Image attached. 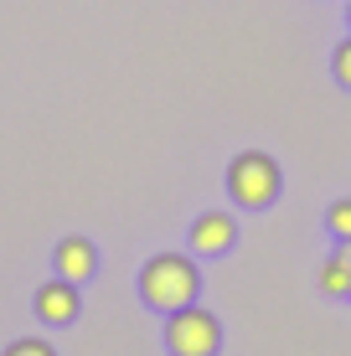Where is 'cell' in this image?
I'll list each match as a JSON object with an SVG mask.
<instances>
[{
    "label": "cell",
    "mask_w": 351,
    "mask_h": 356,
    "mask_svg": "<svg viewBox=\"0 0 351 356\" xmlns=\"http://www.w3.org/2000/svg\"><path fill=\"white\" fill-rule=\"evenodd\" d=\"M0 356H57V351H52V341H42V336H21V341H10Z\"/></svg>",
    "instance_id": "9"
},
{
    "label": "cell",
    "mask_w": 351,
    "mask_h": 356,
    "mask_svg": "<svg viewBox=\"0 0 351 356\" xmlns=\"http://www.w3.org/2000/svg\"><path fill=\"white\" fill-rule=\"evenodd\" d=\"M346 26H351V0H346Z\"/></svg>",
    "instance_id": "11"
},
{
    "label": "cell",
    "mask_w": 351,
    "mask_h": 356,
    "mask_svg": "<svg viewBox=\"0 0 351 356\" xmlns=\"http://www.w3.org/2000/svg\"><path fill=\"white\" fill-rule=\"evenodd\" d=\"M165 351L171 356H217L222 351V325L202 305H181L165 315Z\"/></svg>",
    "instance_id": "3"
},
{
    "label": "cell",
    "mask_w": 351,
    "mask_h": 356,
    "mask_svg": "<svg viewBox=\"0 0 351 356\" xmlns=\"http://www.w3.org/2000/svg\"><path fill=\"white\" fill-rule=\"evenodd\" d=\"M279 161L263 150H243L233 155V165H227V196H233V207H243V212H263V207L279 202Z\"/></svg>",
    "instance_id": "2"
},
{
    "label": "cell",
    "mask_w": 351,
    "mask_h": 356,
    "mask_svg": "<svg viewBox=\"0 0 351 356\" xmlns=\"http://www.w3.org/2000/svg\"><path fill=\"white\" fill-rule=\"evenodd\" d=\"M233 243H238L233 212H202L197 222H191V253H202V259H217V253H227Z\"/></svg>",
    "instance_id": "6"
},
{
    "label": "cell",
    "mask_w": 351,
    "mask_h": 356,
    "mask_svg": "<svg viewBox=\"0 0 351 356\" xmlns=\"http://www.w3.org/2000/svg\"><path fill=\"white\" fill-rule=\"evenodd\" d=\"M341 248H346V253H351V243H341Z\"/></svg>",
    "instance_id": "12"
},
{
    "label": "cell",
    "mask_w": 351,
    "mask_h": 356,
    "mask_svg": "<svg viewBox=\"0 0 351 356\" xmlns=\"http://www.w3.org/2000/svg\"><path fill=\"white\" fill-rule=\"evenodd\" d=\"M320 289L331 294V300H351V253L336 243V253L320 264Z\"/></svg>",
    "instance_id": "7"
},
{
    "label": "cell",
    "mask_w": 351,
    "mask_h": 356,
    "mask_svg": "<svg viewBox=\"0 0 351 356\" xmlns=\"http://www.w3.org/2000/svg\"><path fill=\"white\" fill-rule=\"evenodd\" d=\"M325 232H331L336 243H351V196L325 207Z\"/></svg>",
    "instance_id": "8"
},
{
    "label": "cell",
    "mask_w": 351,
    "mask_h": 356,
    "mask_svg": "<svg viewBox=\"0 0 351 356\" xmlns=\"http://www.w3.org/2000/svg\"><path fill=\"white\" fill-rule=\"evenodd\" d=\"M331 72H336V83L351 93V36L346 42H336V52H331Z\"/></svg>",
    "instance_id": "10"
},
{
    "label": "cell",
    "mask_w": 351,
    "mask_h": 356,
    "mask_svg": "<svg viewBox=\"0 0 351 356\" xmlns=\"http://www.w3.org/2000/svg\"><path fill=\"white\" fill-rule=\"evenodd\" d=\"M52 274L67 279V284H88V279L99 274V248H93V238H78V232L57 238V248H52Z\"/></svg>",
    "instance_id": "4"
},
{
    "label": "cell",
    "mask_w": 351,
    "mask_h": 356,
    "mask_svg": "<svg viewBox=\"0 0 351 356\" xmlns=\"http://www.w3.org/2000/svg\"><path fill=\"white\" fill-rule=\"evenodd\" d=\"M31 310H36V321H42V325H72V321H78V310H83L78 284H67V279L52 274L42 289L31 294Z\"/></svg>",
    "instance_id": "5"
},
{
    "label": "cell",
    "mask_w": 351,
    "mask_h": 356,
    "mask_svg": "<svg viewBox=\"0 0 351 356\" xmlns=\"http://www.w3.org/2000/svg\"><path fill=\"white\" fill-rule=\"evenodd\" d=\"M197 294H202V268L191 253H155L140 268V300L161 315L181 310V305H197Z\"/></svg>",
    "instance_id": "1"
}]
</instances>
